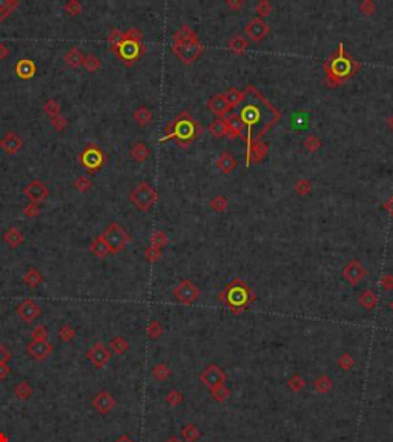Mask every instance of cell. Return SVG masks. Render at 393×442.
I'll use <instances>...</instances> for the list:
<instances>
[{"label":"cell","instance_id":"cell-5","mask_svg":"<svg viewBox=\"0 0 393 442\" xmlns=\"http://www.w3.org/2000/svg\"><path fill=\"white\" fill-rule=\"evenodd\" d=\"M131 200L140 210H149L157 201V192L146 181H142L132 191Z\"/></svg>","mask_w":393,"mask_h":442},{"label":"cell","instance_id":"cell-9","mask_svg":"<svg viewBox=\"0 0 393 442\" xmlns=\"http://www.w3.org/2000/svg\"><path fill=\"white\" fill-rule=\"evenodd\" d=\"M115 405H117L115 398H114L112 393L108 392V390H102V392H99L97 395L94 396V399H92V407H94L95 412L100 413V415H108V413H111L112 410L115 408Z\"/></svg>","mask_w":393,"mask_h":442},{"label":"cell","instance_id":"cell-10","mask_svg":"<svg viewBox=\"0 0 393 442\" xmlns=\"http://www.w3.org/2000/svg\"><path fill=\"white\" fill-rule=\"evenodd\" d=\"M248 298H249V290H248L246 286H244L243 281L237 280L229 287V290H228V301H229L230 306H233V307L244 306V304H246V301H248Z\"/></svg>","mask_w":393,"mask_h":442},{"label":"cell","instance_id":"cell-19","mask_svg":"<svg viewBox=\"0 0 393 442\" xmlns=\"http://www.w3.org/2000/svg\"><path fill=\"white\" fill-rule=\"evenodd\" d=\"M201 380H203L205 384H207L210 387H217L223 380H225V375H223V372L218 367H209V368H206V372L201 375Z\"/></svg>","mask_w":393,"mask_h":442},{"label":"cell","instance_id":"cell-31","mask_svg":"<svg viewBox=\"0 0 393 442\" xmlns=\"http://www.w3.org/2000/svg\"><path fill=\"white\" fill-rule=\"evenodd\" d=\"M91 250H92L97 257H104V255H108L109 252H111L108 243H106L103 237H99L97 240L94 241V243L91 244Z\"/></svg>","mask_w":393,"mask_h":442},{"label":"cell","instance_id":"cell-3","mask_svg":"<svg viewBox=\"0 0 393 442\" xmlns=\"http://www.w3.org/2000/svg\"><path fill=\"white\" fill-rule=\"evenodd\" d=\"M200 131H201V128H200L198 121L190 117L187 112H182L177 117V120L169 126L167 135L165 139L174 137L182 146H187L189 143H192L197 139Z\"/></svg>","mask_w":393,"mask_h":442},{"label":"cell","instance_id":"cell-23","mask_svg":"<svg viewBox=\"0 0 393 442\" xmlns=\"http://www.w3.org/2000/svg\"><path fill=\"white\" fill-rule=\"evenodd\" d=\"M0 144H2V147L8 154H14V152L19 151V147H20V139L17 137V134L9 132V134H6L3 137L2 141H0Z\"/></svg>","mask_w":393,"mask_h":442},{"label":"cell","instance_id":"cell-35","mask_svg":"<svg viewBox=\"0 0 393 442\" xmlns=\"http://www.w3.org/2000/svg\"><path fill=\"white\" fill-rule=\"evenodd\" d=\"M151 119H152V114H151V111L147 109L146 106H142V108H139V109L134 112V120L139 123V124H142V126L149 123Z\"/></svg>","mask_w":393,"mask_h":442},{"label":"cell","instance_id":"cell-36","mask_svg":"<svg viewBox=\"0 0 393 442\" xmlns=\"http://www.w3.org/2000/svg\"><path fill=\"white\" fill-rule=\"evenodd\" d=\"M312 191V181L307 180V178H301V180L296 181L295 184V192L298 194L300 197H304L307 194H310Z\"/></svg>","mask_w":393,"mask_h":442},{"label":"cell","instance_id":"cell-46","mask_svg":"<svg viewBox=\"0 0 393 442\" xmlns=\"http://www.w3.org/2000/svg\"><path fill=\"white\" fill-rule=\"evenodd\" d=\"M9 360H11V353L8 352V349L2 342H0V364H8Z\"/></svg>","mask_w":393,"mask_h":442},{"label":"cell","instance_id":"cell-29","mask_svg":"<svg viewBox=\"0 0 393 442\" xmlns=\"http://www.w3.org/2000/svg\"><path fill=\"white\" fill-rule=\"evenodd\" d=\"M149 154H151L149 147H147L145 143H135L131 149V155L137 161H145L147 157H149Z\"/></svg>","mask_w":393,"mask_h":442},{"label":"cell","instance_id":"cell-42","mask_svg":"<svg viewBox=\"0 0 393 442\" xmlns=\"http://www.w3.org/2000/svg\"><path fill=\"white\" fill-rule=\"evenodd\" d=\"M375 9H376V6H375L373 2H372V0H364V2H361V5H359L361 14H366V16L373 14Z\"/></svg>","mask_w":393,"mask_h":442},{"label":"cell","instance_id":"cell-26","mask_svg":"<svg viewBox=\"0 0 393 442\" xmlns=\"http://www.w3.org/2000/svg\"><path fill=\"white\" fill-rule=\"evenodd\" d=\"M223 96H225L229 108H235L237 104H240L244 99V92L243 91H238L237 88H229L226 92H223Z\"/></svg>","mask_w":393,"mask_h":442},{"label":"cell","instance_id":"cell-33","mask_svg":"<svg viewBox=\"0 0 393 442\" xmlns=\"http://www.w3.org/2000/svg\"><path fill=\"white\" fill-rule=\"evenodd\" d=\"M109 347H111V350L114 353L123 355L124 352H127V349H129V344H127V341L123 338V336H115V338L111 340Z\"/></svg>","mask_w":393,"mask_h":442},{"label":"cell","instance_id":"cell-52","mask_svg":"<svg viewBox=\"0 0 393 442\" xmlns=\"http://www.w3.org/2000/svg\"><path fill=\"white\" fill-rule=\"evenodd\" d=\"M114 442H135V441H134L129 435H122V436L117 438Z\"/></svg>","mask_w":393,"mask_h":442},{"label":"cell","instance_id":"cell-11","mask_svg":"<svg viewBox=\"0 0 393 442\" xmlns=\"http://www.w3.org/2000/svg\"><path fill=\"white\" fill-rule=\"evenodd\" d=\"M26 352L28 355L33 358L36 361H45L48 356H51V353L54 352V347L52 344L48 342V340L45 341H31L26 345Z\"/></svg>","mask_w":393,"mask_h":442},{"label":"cell","instance_id":"cell-32","mask_svg":"<svg viewBox=\"0 0 393 442\" xmlns=\"http://www.w3.org/2000/svg\"><path fill=\"white\" fill-rule=\"evenodd\" d=\"M303 147L307 152H316L321 147V139L315 134L307 135L306 139L303 140Z\"/></svg>","mask_w":393,"mask_h":442},{"label":"cell","instance_id":"cell-4","mask_svg":"<svg viewBox=\"0 0 393 442\" xmlns=\"http://www.w3.org/2000/svg\"><path fill=\"white\" fill-rule=\"evenodd\" d=\"M172 49L175 52V56L183 63H190L203 52V45H201L198 39L195 37V39H189V40H183V41H174Z\"/></svg>","mask_w":393,"mask_h":442},{"label":"cell","instance_id":"cell-38","mask_svg":"<svg viewBox=\"0 0 393 442\" xmlns=\"http://www.w3.org/2000/svg\"><path fill=\"white\" fill-rule=\"evenodd\" d=\"M210 207L215 210V212H223V210L228 209V200L223 195H217L210 200Z\"/></svg>","mask_w":393,"mask_h":442},{"label":"cell","instance_id":"cell-54","mask_svg":"<svg viewBox=\"0 0 393 442\" xmlns=\"http://www.w3.org/2000/svg\"><path fill=\"white\" fill-rule=\"evenodd\" d=\"M0 442H8V438L3 433H0Z\"/></svg>","mask_w":393,"mask_h":442},{"label":"cell","instance_id":"cell-53","mask_svg":"<svg viewBox=\"0 0 393 442\" xmlns=\"http://www.w3.org/2000/svg\"><path fill=\"white\" fill-rule=\"evenodd\" d=\"M387 124H389V128H390V129H393V112L389 115V119H387Z\"/></svg>","mask_w":393,"mask_h":442},{"label":"cell","instance_id":"cell-28","mask_svg":"<svg viewBox=\"0 0 393 442\" xmlns=\"http://www.w3.org/2000/svg\"><path fill=\"white\" fill-rule=\"evenodd\" d=\"M16 71L20 77H25V79H29L31 76L34 74L36 68H34V63L31 60H20L16 66Z\"/></svg>","mask_w":393,"mask_h":442},{"label":"cell","instance_id":"cell-17","mask_svg":"<svg viewBox=\"0 0 393 442\" xmlns=\"http://www.w3.org/2000/svg\"><path fill=\"white\" fill-rule=\"evenodd\" d=\"M217 167L223 174H230L237 167V159L229 151H223L217 159Z\"/></svg>","mask_w":393,"mask_h":442},{"label":"cell","instance_id":"cell-55","mask_svg":"<svg viewBox=\"0 0 393 442\" xmlns=\"http://www.w3.org/2000/svg\"><path fill=\"white\" fill-rule=\"evenodd\" d=\"M390 307H392V310H393V301L390 302Z\"/></svg>","mask_w":393,"mask_h":442},{"label":"cell","instance_id":"cell-41","mask_svg":"<svg viewBox=\"0 0 393 442\" xmlns=\"http://www.w3.org/2000/svg\"><path fill=\"white\" fill-rule=\"evenodd\" d=\"M255 11L258 13L260 17L261 16H268L272 11V3L269 2V0H260V2L257 3V6H255Z\"/></svg>","mask_w":393,"mask_h":442},{"label":"cell","instance_id":"cell-24","mask_svg":"<svg viewBox=\"0 0 393 442\" xmlns=\"http://www.w3.org/2000/svg\"><path fill=\"white\" fill-rule=\"evenodd\" d=\"M13 393L19 401H28L33 396V387H31L28 381H20L19 384H16Z\"/></svg>","mask_w":393,"mask_h":442},{"label":"cell","instance_id":"cell-44","mask_svg":"<svg viewBox=\"0 0 393 442\" xmlns=\"http://www.w3.org/2000/svg\"><path fill=\"white\" fill-rule=\"evenodd\" d=\"M167 375H169V370H167V367H166V365L158 364V365L154 367V376L158 378V380H165V378H166Z\"/></svg>","mask_w":393,"mask_h":442},{"label":"cell","instance_id":"cell-49","mask_svg":"<svg viewBox=\"0 0 393 442\" xmlns=\"http://www.w3.org/2000/svg\"><path fill=\"white\" fill-rule=\"evenodd\" d=\"M382 287L387 289V290L393 289V277L392 275H384V277H382Z\"/></svg>","mask_w":393,"mask_h":442},{"label":"cell","instance_id":"cell-40","mask_svg":"<svg viewBox=\"0 0 393 442\" xmlns=\"http://www.w3.org/2000/svg\"><path fill=\"white\" fill-rule=\"evenodd\" d=\"M59 336H60V340H62V341L71 342L74 338H76V330H74L69 324H65V325H63V327L59 330Z\"/></svg>","mask_w":393,"mask_h":442},{"label":"cell","instance_id":"cell-18","mask_svg":"<svg viewBox=\"0 0 393 442\" xmlns=\"http://www.w3.org/2000/svg\"><path fill=\"white\" fill-rule=\"evenodd\" d=\"M225 121H226V128H228V135L230 139H235V137L243 134L244 126H243V121L238 114H230L228 119H225Z\"/></svg>","mask_w":393,"mask_h":442},{"label":"cell","instance_id":"cell-20","mask_svg":"<svg viewBox=\"0 0 393 442\" xmlns=\"http://www.w3.org/2000/svg\"><path fill=\"white\" fill-rule=\"evenodd\" d=\"M31 200H34V201H39V200H43L46 195H48V191L46 187L41 184L40 181H33L31 184H28V187H25L23 191Z\"/></svg>","mask_w":393,"mask_h":442},{"label":"cell","instance_id":"cell-1","mask_svg":"<svg viewBox=\"0 0 393 442\" xmlns=\"http://www.w3.org/2000/svg\"><path fill=\"white\" fill-rule=\"evenodd\" d=\"M243 92H244L243 100H246V104L241 108L238 115L244 126L243 137L244 141H246V147H248L246 155H248L252 143L255 141V128L258 126L257 140H261L263 134L280 120L281 112L266 97L261 96L255 86L249 85Z\"/></svg>","mask_w":393,"mask_h":442},{"label":"cell","instance_id":"cell-2","mask_svg":"<svg viewBox=\"0 0 393 442\" xmlns=\"http://www.w3.org/2000/svg\"><path fill=\"white\" fill-rule=\"evenodd\" d=\"M358 68H359V65L353 59L346 57L343 43H339L338 49L333 52L331 59H329L324 65L326 80L331 86H336L339 83H343L347 77L352 76Z\"/></svg>","mask_w":393,"mask_h":442},{"label":"cell","instance_id":"cell-16","mask_svg":"<svg viewBox=\"0 0 393 442\" xmlns=\"http://www.w3.org/2000/svg\"><path fill=\"white\" fill-rule=\"evenodd\" d=\"M266 154H268V144L264 143V141H261V140H257V141H253L252 143V146H250V151H249V154L246 155V164L249 166L250 164V160L253 161V163H260L264 157H266Z\"/></svg>","mask_w":393,"mask_h":442},{"label":"cell","instance_id":"cell-6","mask_svg":"<svg viewBox=\"0 0 393 442\" xmlns=\"http://www.w3.org/2000/svg\"><path fill=\"white\" fill-rule=\"evenodd\" d=\"M102 237L104 238L106 243H108L111 252H120L126 246L127 241L131 240L129 234H126V230L122 229L117 223H112L104 230V234Z\"/></svg>","mask_w":393,"mask_h":442},{"label":"cell","instance_id":"cell-7","mask_svg":"<svg viewBox=\"0 0 393 442\" xmlns=\"http://www.w3.org/2000/svg\"><path fill=\"white\" fill-rule=\"evenodd\" d=\"M270 33V26L264 22L261 17H255L249 20L248 25L244 26V34H246L252 41H260Z\"/></svg>","mask_w":393,"mask_h":442},{"label":"cell","instance_id":"cell-51","mask_svg":"<svg viewBox=\"0 0 393 442\" xmlns=\"http://www.w3.org/2000/svg\"><path fill=\"white\" fill-rule=\"evenodd\" d=\"M384 209L387 210V212L393 217V195L387 200V201L384 203Z\"/></svg>","mask_w":393,"mask_h":442},{"label":"cell","instance_id":"cell-39","mask_svg":"<svg viewBox=\"0 0 393 442\" xmlns=\"http://www.w3.org/2000/svg\"><path fill=\"white\" fill-rule=\"evenodd\" d=\"M167 235L165 234V232H162V230H157V232L152 235V238H151V246H154V247H157V249H162L163 246H166L167 244Z\"/></svg>","mask_w":393,"mask_h":442},{"label":"cell","instance_id":"cell-47","mask_svg":"<svg viewBox=\"0 0 393 442\" xmlns=\"http://www.w3.org/2000/svg\"><path fill=\"white\" fill-rule=\"evenodd\" d=\"M147 332H149V335L152 336V338H155V336H158V335L162 333V325L158 324L157 321H154V322L149 324V327H147Z\"/></svg>","mask_w":393,"mask_h":442},{"label":"cell","instance_id":"cell-21","mask_svg":"<svg viewBox=\"0 0 393 442\" xmlns=\"http://www.w3.org/2000/svg\"><path fill=\"white\" fill-rule=\"evenodd\" d=\"M139 51H140L139 43H137V41L132 40V39H126V40L123 41V43H122V46H120L122 56H123L124 59H127V60L135 59L137 56H139Z\"/></svg>","mask_w":393,"mask_h":442},{"label":"cell","instance_id":"cell-48","mask_svg":"<svg viewBox=\"0 0 393 442\" xmlns=\"http://www.w3.org/2000/svg\"><path fill=\"white\" fill-rule=\"evenodd\" d=\"M9 373H11V368H9V365L8 364H0V381L6 380Z\"/></svg>","mask_w":393,"mask_h":442},{"label":"cell","instance_id":"cell-27","mask_svg":"<svg viewBox=\"0 0 393 442\" xmlns=\"http://www.w3.org/2000/svg\"><path fill=\"white\" fill-rule=\"evenodd\" d=\"M209 132L220 139L223 135H228V128H226V121L225 119H214L209 124Z\"/></svg>","mask_w":393,"mask_h":442},{"label":"cell","instance_id":"cell-12","mask_svg":"<svg viewBox=\"0 0 393 442\" xmlns=\"http://www.w3.org/2000/svg\"><path fill=\"white\" fill-rule=\"evenodd\" d=\"M343 277L347 282L356 286V284L366 277V269L358 260H352L343 267Z\"/></svg>","mask_w":393,"mask_h":442},{"label":"cell","instance_id":"cell-8","mask_svg":"<svg viewBox=\"0 0 393 442\" xmlns=\"http://www.w3.org/2000/svg\"><path fill=\"white\" fill-rule=\"evenodd\" d=\"M174 295H175V298L180 302H183V304H186V306H189V304H192L198 298V289L195 287V284L190 281V280H183L175 287Z\"/></svg>","mask_w":393,"mask_h":442},{"label":"cell","instance_id":"cell-22","mask_svg":"<svg viewBox=\"0 0 393 442\" xmlns=\"http://www.w3.org/2000/svg\"><path fill=\"white\" fill-rule=\"evenodd\" d=\"M228 46L232 52H235V54H244L246 49L249 48V41L246 40V37H243L241 34H237L229 40Z\"/></svg>","mask_w":393,"mask_h":442},{"label":"cell","instance_id":"cell-43","mask_svg":"<svg viewBox=\"0 0 393 442\" xmlns=\"http://www.w3.org/2000/svg\"><path fill=\"white\" fill-rule=\"evenodd\" d=\"M48 338V332L45 329V325H37L33 329V340L34 341H45Z\"/></svg>","mask_w":393,"mask_h":442},{"label":"cell","instance_id":"cell-25","mask_svg":"<svg viewBox=\"0 0 393 442\" xmlns=\"http://www.w3.org/2000/svg\"><path fill=\"white\" fill-rule=\"evenodd\" d=\"M359 304L363 306L366 310H372L373 309L376 304H378V295L373 292V290H370V289H367V290H364L363 293H361V297H359Z\"/></svg>","mask_w":393,"mask_h":442},{"label":"cell","instance_id":"cell-50","mask_svg":"<svg viewBox=\"0 0 393 442\" xmlns=\"http://www.w3.org/2000/svg\"><path fill=\"white\" fill-rule=\"evenodd\" d=\"M243 5H244V2H240V0H237V2H233V0H228V2H226V6L232 8V9H238Z\"/></svg>","mask_w":393,"mask_h":442},{"label":"cell","instance_id":"cell-37","mask_svg":"<svg viewBox=\"0 0 393 442\" xmlns=\"http://www.w3.org/2000/svg\"><path fill=\"white\" fill-rule=\"evenodd\" d=\"M23 280H25V282L28 284L29 287H37L39 284H40V281H41V275H40V273H39L36 269H29V270L25 273Z\"/></svg>","mask_w":393,"mask_h":442},{"label":"cell","instance_id":"cell-13","mask_svg":"<svg viewBox=\"0 0 393 442\" xmlns=\"http://www.w3.org/2000/svg\"><path fill=\"white\" fill-rule=\"evenodd\" d=\"M86 356H88V360L92 362V365L95 368H103L104 364L109 361L111 353L108 352V349H106L103 344L97 342V344H94L91 349L88 350Z\"/></svg>","mask_w":393,"mask_h":442},{"label":"cell","instance_id":"cell-15","mask_svg":"<svg viewBox=\"0 0 393 442\" xmlns=\"http://www.w3.org/2000/svg\"><path fill=\"white\" fill-rule=\"evenodd\" d=\"M207 109L214 115H217V119H223V115H225L230 108H229L225 96H223V92H220V94H215V96H212L209 99Z\"/></svg>","mask_w":393,"mask_h":442},{"label":"cell","instance_id":"cell-34","mask_svg":"<svg viewBox=\"0 0 393 442\" xmlns=\"http://www.w3.org/2000/svg\"><path fill=\"white\" fill-rule=\"evenodd\" d=\"M5 241L11 247H16L17 244H20L23 241V235H22V232H20V230H17V229L13 227V229H9L8 232L5 234Z\"/></svg>","mask_w":393,"mask_h":442},{"label":"cell","instance_id":"cell-14","mask_svg":"<svg viewBox=\"0 0 393 442\" xmlns=\"http://www.w3.org/2000/svg\"><path fill=\"white\" fill-rule=\"evenodd\" d=\"M16 312L20 320H23L25 322H33L40 315V307L34 300H25L22 304H19Z\"/></svg>","mask_w":393,"mask_h":442},{"label":"cell","instance_id":"cell-30","mask_svg":"<svg viewBox=\"0 0 393 442\" xmlns=\"http://www.w3.org/2000/svg\"><path fill=\"white\" fill-rule=\"evenodd\" d=\"M83 159H84L83 163L86 164L88 167H91V169H94V167H97L102 163V154L99 151H95V149H89V151L84 152Z\"/></svg>","mask_w":393,"mask_h":442},{"label":"cell","instance_id":"cell-45","mask_svg":"<svg viewBox=\"0 0 393 442\" xmlns=\"http://www.w3.org/2000/svg\"><path fill=\"white\" fill-rule=\"evenodd\" d=\"M160 255H162V249H157L154 246H149L146 250V257L149 258L151 261H155L157 258H160Z\"/></svg>","mask_w":393,"mask_h":442}]
</instances>
